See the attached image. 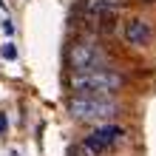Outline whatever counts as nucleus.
<instances>
[{
    "instance_id": "obj_1",
    "label": "nucleus",
    "mask_w": 156,
    "mask_h": 156,
    "mask_svg": "<svg viewBox=\"0 0 156 156\" xmlns=\"http://www.w3.org/2000/svg\"><path fill=\"white\" fill-rule=\"evenodd\" d=\"M125 85V77L111 68H97L85 74H71V91L74 97H91V99H108Z\"/></svg>"
},
{
    "instance_id": "obj_2",
    "label": "nucleus",
    "mask_w": 156,
    "mask_h": 156,
    "mask_svg": "<svg viewBox=\"0 0 156 156\" xmlns=\"http://www.w3.org/2000/svg\"><path fill=\"white\" fill-rule=\"evenodd\" d=\"M105 51L102 45H97L94 40H77L68 48V66L74 74H85V71H97L105 68Z\"/></svg>"
},
{
    "instance_id": "obj_3",
    "label": "nucleus",
    "mask_w": 156,
    "mask_h": 156,
    "mask_svg": "<svg viewBox=\"0 0 156 156\" xmlns=\"http://www.w3.org/2000/svg\"><path fill=\"white\" fill-rule=\"evenodd\" d=\"M68 111L80 122H105L116 114V102L111 99H91V97H71Z\"/></svg>"
},
{
    "instance_id": "obj_4",
    "label": "nucleus",
    "mask_w": 156,
    "mask_h": 156,
    "mask_svg": "<svg viewBox=\"0 0 156 156\" xmlns=\"http://www.w3.org/2000/svg\"><path fill=\"white\" fill-rule=\"evenodd\" d=\"M122 136H125V131L119 125H99L97 131H91L85 139H82V148H85L91 156H102L108 151H114Z\"/></svg>"
},
{
    "instance_id": "obj_5",
    "label": "nucleus",
    "mask_w": 156,
    "mask_h": 156,
    "mask_svg": "<svg viewBox=\"0 0 156 156\" xmlns=\"http://www.w3.org/2000/svg\"><path fill=\"white\" fill-rule=\"evenodd\" d=\"M125 40L136 45V48H142V45H148L153 40V29L148 20H142V17H131V20L125 23Z\"/></svg>"
},
{
    "instance_id": "obj_6",
    "label": "nucleus",
    "mask_w": 156,
    "mask_h": 156,
    "mask_svg": "<svg viewBox=\"0 0 156 156\" xmlns=\"http://www.w3.org/2000/svg\"><path fill=\"white\" fill-rule=\"evenodd\" d=\"M119 9H122V0H85V12L97 20H105V17H114Z\"/></svg>"
},
{
    "instance_id": "obj_7",
    "label": "nucleus",
    "mask_w": 156,
    "mask_h": 156,
    "mask_svg": "<svg viewBox=\"0 0 156 156\" xmlns=\"http://www.w3.org/2000/svg\"><path fill=\"white\" fill-rule=\"evenodd\" d=\"M0 54H3V60H17V48L12 43H6L3 48H0Z\"/></svg>"
},
{
    "instance_id": "obj_8",
    "label": "nucleus",
    "mask_w": 156,
    "mask_h": 156,
    "mask_svg": "<svg viewBox=\"0 0 156 156\" xmlns=\"http://www.w3.org/2000/svg\"><path fill=\"white\" fill-rule=\"evenodd\" d=\"M68 156H91V153L82 148V145H77V148H71V151H68Z\"/></svg>"
},
{
    "instance_id": "obj_9",
    "label": "nucleus",
    "mask_w": 156,
    "mask_h": 156,
    "mask_svg": "<svg viewBox=\"0 0 156 156\" xmlns=\"http://www.w3.org/2000/svg\"><path fill=\"white\" fill-rule=\"evenodd\" d=\"M9 131V119H6V114H0V133H6Z\"/></svg>"
},
{
    "instance_id": "obj_10",
    "label": "nucleus",
    "mask_w": 156,
    "mask_h": 156,
    "mask_svg": "<svg viewBox=\"0 0 156 156\" xmlns=\"http://www.w3.org/2000/svg\"><path fill=\"white\" fill-rule=\"evenodd\" d=\"M3 31H6V34H12V31H14V26H12V20H3Z\"/></svg>"
},
{
    "instance_id": "obj_11",
    "label": "nucleus",
    "mask_w": 156,
    "mask_h": 156,
    "mask_svg": "<svg viewBox=\"0 0 156 156\" xmlns=\"http://www.w3.org/2000/svg\"><path fill=\"white\" fill-rule=\"evenodd\" d=\"M145 3H156V0H145Z\"/></svg>"
}]
</instances>
